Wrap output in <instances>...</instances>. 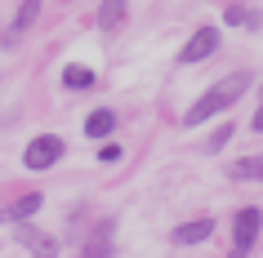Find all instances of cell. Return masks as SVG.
I'll use <instances>...</instances> for the list:
<instances>
[{"instance_id":"cell-1","label":"cell","mask_w":263,"mask_h":258,"mask_svg":"<svg viewBox=\"0 0 263 258\" xmlns=\"http://www.w3.org/2000/svg\"><path fill=\"white\" fill-rule=\"evenodd\" d=\"M250 89V71H232V76H223V81H214L205 89V94L196 98L192 107H187V116H183V125L192 129V125H205V121H214V116H223V111L232 107L236 98Z\"/></svg>"},{"instance_id":"cell-2","label":"cell","mask_w":263,"mask_h":258,"mask_svg":"<svg viewBox=\"0 0 263 258\" xmlns=\"http://www.w3.org/2000/svg\"><path fill=\"white\" fill-rule=\"evenodd\" d=\"M63 151H67V143L58 134H36L23 147V169H31V174H45V169H54L58 161H63Z\"/></svg>"},{"instance_id":"cell-3","label":"cell","mask_w":263,"mask_h":258,"mask_svg":"<svg viewBox=\"0 0 263 258\" xmlns=\"http://www.w3.org/2000/svg\"><path fill=\"white\" fill-rule=\"evenodd\" d=\"M259 231H263V209H254V205L236 209V218H232V245L236 249L228 258H246L254 249V241H259Z\"/></svg>"},{"instance_id":"cell-4","label":"cell","mask_w":263,"mask_h":258,"mask_svg":"<svg viewBox=\"0 0 263 258\" xmlns=\"http://www.w3.org/2000/svg\"><path fill=\"white\" fill-rule=\"evenodd\" d=\"M210 54H219V27H210V23H205V27H196L192 41L179 49V63H183V67H196V63H205Z\"/></svg>"},{"instance_id":"cell-5","label":"cell","mask_w":263,"mask_h":258,"mask_svg":"<svg viewBox=\"0 0 263 258\" xmlns=\"http://www.w3.org/2000/svg\"><path fill=\"white\" fill-rule=\"evenodd\" d=\"M14 241L23 245L31 258H58V241L49 236V231L31 227V223H14Z\"/></svg>"},{"instance_id":"cell-6","label":"cell","mask_w":263,"mask_h":258,"mask_svg":"<svg viewBox=\"0 0 263 258\" xmlns=\"http://www.w3.org/2000/svg\"><path fill=\"white\" fill-rule=\"evenodd\" d=\"M210 236H214V218H192V223H179V227L170 231V241L183 245V249H187V245L210 241Z\"/></svg>"},{"instance_id":"cell-7","label":"cell","mask_w":263,"mask_h":258,"mask_svg":"<svg viewBox=\"0 0 263 258\" xmlns=\"http://www.w3.org/2000/svg\"><path fill=\"white\" fill-rule=\"evenodd\" d=\"M116 134V111L111 107H94L85 116V138H94V143H107Z\"/></svg>"},{"instance_id":"cell-8","label":"cell","mask_w":263,"mask_h":258,"mask_svg":"<svg viewBox=\"0 0 263 258\" xmlns=\"http://www.w3.org/2000/svg\"><path fill=\"white\" fill-rule=\"evenodd\" d=\"M111 254H116V241H111V218H103V223H98V231H94V241H85L81 258H111Z\"/></svg>"},{"instance_id":"cell-9","label":"cell","mask_w":263,"mask_h":258,"mask_svg":"<svg viewBox=\"0 0 263 258\" xmlns=\"http://www.w3.org/2000/svg\"><path fill=\"white\" fill-rule=\"evenodd\" d=\"M41 5H45V0H23V5H18L14 23H9V31H5V45H14L18 36H23V31H27L36 18H41Z\"/></svg>"},{"instance_id":"cell-10","label":"cell","mask_w":263,"mask_h":258,"mask_svg":"<svg viewBox=\"0 0 263 258\" xmlns=\"http://www.w3.org/2000/svg\"><path fill=\"white\" fill-rule=\"evenodd\" d=\"M223 23H228V27H246V31H254V27H263V14L254 9V5H241V0H232V5L223 9Z\"/></svg>"},{"instance_id":"cell-11","label":"cell","mask_w":263,"mask_h":258,"mask_svg":"<svg viewBox=\"0 0 263 258\" xmlns=\"http://www.w3.org/2000/svg\"><path fill=\"white\" fill-rule=\"evenodd\" d=\"M228 178L232 183H263V156H241V161L228 165Z\"/></svg>"},{"instance_id":"cell-12","label":"cell","mask_w":263,"mask_h":258,"mask_svg":"<svg viewBox=\"0 0 263 258\" xmlns=\"http://www.w3.org/2000/svg\"><path fill=\"white\" fill-rule=\"evenodd\" d=\"M41 205H45V196H41V191H27V196H18V201L9 205V209H5L0 218H9V223H27L31 214H41Z\"/></svg>"},{"instance_id":"cell-13","label":"cell","mask_w":263,"mask_h":258,"mask_svg":"<svg viewBox=\"0 0 263 258\" xmlns=\"http://www.w3.org/2000/svg\"><path fill=\"white\" fill-rule=\"evenodd\" d=\"M125 14H129V0H103V5H98V27L116 31L125 23Z\"/></svg>"},{"instance_id":"cell-14","label":"cell","mask_w":263,"mask_h":258,"mask_svg":"<svg viewBox=\"0 0 263 258\" xmlns=\"http://www.w3.org/2000/svg\"><path fill=\"white\" fill-rule=\"evenodd\" d=\"M63 89H94V71L81 67V63H67L63 67Z\"/></svg>"},{"instance_id":"cell-15","label":"cell","mask_w":263,"mask_h":258,"mask_svg":"<svg viewBox=\"0 0 263 258\" xmlns=\"http://www.w3.org/2000/svg\"><path fill=\"white\" fill-rule=\"evenodd\" d=\"M232 134H236V129H232V121H223L219 129H214V134L205 138V151H210V156H214V151H223V147H228V138H232Z\"/></svg>"},{"instance_id":"cell-16","label":"cell","mask_w":263,"mask_h":258,"mask_svg":"<svg viewBox=\"0 0 263 258\" xmlns=\"http://www.w3.org/2000/svg\"><path fill=\"white\" fill-rule=\"evenodd\" d=\"M121 156H125V151H121V143H103V147H98V161H103V165H116Z\"/></svg>"},{"instance_id":"cell-17","label":"cell","mask_w":263,"mask_h":258,"mask_svg":"<svg viewBox=\"0 0 263 258\" xmlns=\"http://www.w3.org/2000/svg\"><path fill=\"white\" fill-rule=\"evenodd\" d=\"M250 125H254V129H259V134H263V107L254 111V121H250Z\"/></svg>"}]
</instances>
